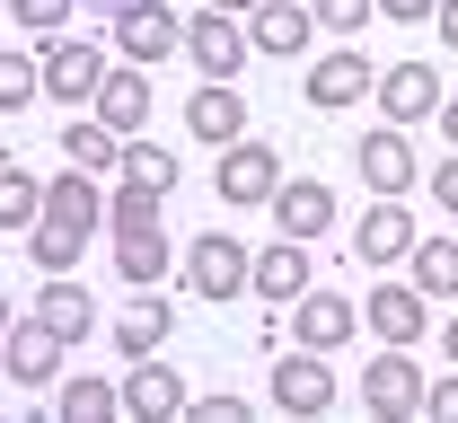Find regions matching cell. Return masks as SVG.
<instances>
[{"mask_svg": "<svg viewBox=\"0 0 458 423\" xmlns=\"http://www.w3.org/2000/svg\"><path fill=\"white\" fill-rule=\"evenodd\" d=\"M247 274H256V256L229 239V230H203V239L185 247V292H194V300H238Z\"/></svg>", "mask_w": 458, "mask_h": 423, "instance_id": "obj_1", "label": "cell"}, {"mask_svg": "<svg viewBox=\"0 0 458 423\" xmlns=\"http://www.w3.org/2000/svg\"><path fill=\"white\" fill-rule=\"evenodd\" d=\"M423 397H432V379L414 370V353H405V344H388L379 362L361 370V406H370V415H388V423L423 415Z\"/></svg>", "mask_w": 458, "mask_h": 423, "instance_id": "obj_2", "label": "cell"}, {"mask_svg": "<svg viewBox=\"0 0 458 423\" xmlns=\"http://www.w3.org/2000/svg\"><path fill=\"white\" fill-rule=\"evenodd\" d=\"M114 45H123V62H168V54H185V18L168 0H123L114 9Z\"/></svg>", "mask_w": 458, "mask_h": 423, "instance_id": "obj_3", "label": "cell"}, {"mask_svg": "<svg viewBox=\"0 0 458 423\" xmlns=\"http://www.w3.org/2000/svg\"><path fill=\"white\" fill-rule=\"evenodd\" d=\"M185 54H194L203 80H238L256 45H247V27H238L229 9H194V18H185Z\"/></svg>", "mask_w": 458, "mask_h": 423, "instance_id": "obj_4", "label": "cell"}, {"mask_svg": "<svg viewBox=\"0 0 458 423\" xmlns=\"http://www.w3.org/2000/svg\"><path fill=\"white\" fill-rule=\"evenodd\" d=\"M274 406H283V415H327V406H335V362H327L318 344L283 353V362H274Z\"/></svg>", "mask_w": 458, "mask_h": 423, "instance_id": "obj_5", "label": "cell"}, {"mask_svg": "<svg viewBox=\"0 0 458 423\" xmlns=\"http://www.w3.org/2000/svg\"><path fill=\"white\" fill-rule=\"evenodd\" d=\"M36 62H45V89H54L62 106H98V80L114 71V62L98 54V45H80V36H54Z\"/></svg>", "mask_w": 458, "mask_h": 423, "instance_id": "obj_6", "label": "cell"}, {"mask_svg": "<svg viewBox=\"0 0 458 423\" xmlns=\"http://www.w3.org/2000/svg\"><path fill=\"white\" fill-rule=\"evenodd\" d=\"M370 97H379V115H388V123L414 132L423 115H441V71H432V62H388Z\"/></svg>", "mask_w": 458, "mask_h": 423, "instance_id": "obj_7", "label": "cell"}, {"mask_svg": "<svg viewBox=\"0 0 458 423\" xmlns=\"http://www.w3.org/2000/svg\"><path fill=\"white\" fill-rule=\"evenodd\" d=\"M283 194V159H274V141H229L221 150V203H274Z\"/></svg>", "mask_w": 458, "mask_h": 423, "instance_id": "obj_8", "label": "cell"}, {"mask_svg": "<svg viewBox=\"0 0 458 423\" xmlns=\"http://www.w3.org/2000/svg\"><path fill=\"white\" fill-rule=\"evenodd\" d=\"M0 344H9V353H0V370H9L18 388H54V362H62V353H71V344H62L54 326L36 317V309H27V317H18V326H9Z\"/></svg>", "mask_w": 458, "mask_h": 423, "instance_id": "obj_9", "label": "cell"}, {"mask_svg": "<svg viewBox=\"0 0 458 423\" xmlns=\"http://www.w3.org/2000/svg\"><path fill=\"white\" fill-rule=\"evenodd\" d=\"M352 326H361V309L344 300V292H300L291 300V344H318V353H335V344H352Z\"/></svg>", "mask_w": 458, "mask_h": 423, "instance_id": "obj_10", "label": "cell"}, {"mask_svg": "<svg viewBox=\"0 0 458 423\" xmlns=\"http://www.w3.org/2000/svg\"><path fill=\"white\" fill-rule=\"evenodd\" d=\"M309 36H318L309 0H256V9H247V45H256V54H274V62L309 54Z\"/></svg>", "mask_w": 458, "mask_h": 423, "instance_id": "obj_11", "label": "cell"}, {"mask_svg": "<svg viewBox=\"0 0 458 423\" xmlns=\"http://www.w3.org/2000/svg\"><path fill=\"white\" fill-rule=\"evenodd\" d=\"M352 247H361V265H405V256H414V212H405V194H379V203L361 212Z\"/></svg>", "mask_w": 458, "mask_h": 423, "instance_id": "obj_12", "label": "cell"}, {"mask_svg": "<svg viewBox=\"0 0 458 423\" xmlns=\"http://www.w3.org/2000/svg\"><path fill=\"white\" fill-rule=\"evenodd\" d=\"M89 115L106 123V132H123V141H132V132L150 123V71H141V62L106 71V80H98V106H89Z\"/></svg>", "mask_w": 458, "mask_h": 423, "instance_id": "obj_13", "label": "cell"}, {"mask_svg": "<svg viewBox=\"0 0 458 423\" xmlns=\"http://www.w3.org/2000/svg\"><path fill=\"white\" fill-rule=\"evenodd\" d=\"M414 141H405V123H388V132H361V185L370 194H414Z\"/></svg>", "mask_w": 458, "mask_h": 423, "instance_id": "obj_14", "label": "cell"}, {"mask_svg": "<svg viewBox=\"0 0 458 423\" xmlns=\"http://www.w3.org/2000/svg\"><path fill=\"white\" fill-rule=\"evenodd\" d=\"M423 317H432V309H423L414 283H379V292L361 300V326H370L379 344H423Z\"/></svg>", "mask_w": 458, "mask_h": 423, "instance_id": "obj_15", "label": "cell"}, {"mask_svg": "<svg viewBox=\"0 0 458 423\" xmlns=\"http://www.w3.org/2000/svg\"><path fill=\"white\" fill-rule=\"evenodd\" d=\"M185 132H194V141H212V150H229V141L247 132V97H238L229 80H203V89L185 97Z\"/></svg>", "mask_w": 458, "mask_h": 423, "instance_id": "obj_16", "label": "cell"}, {"mask_svg": "<svg viewBox=\"0 0 458 423\" xmlns=\"http://www.w3.org/2000/svg\"><path fill=\"white\" fill-rule=\"evenodd\" d=\"M379 89V71L361 54H327V62H309V106H327V115H344V106H361Z\"/></svg>", "mask_w": 458, "mask_h": 423, "instance_id": "obj_17", "label": "cell"}, {"mask_svg": "<svg viewBox=\"0 0 458 423\" xmlns=\"http://www.w3.org/2000/svg\"><path fill=\"white\" fill-rule=\"evenodd\" d=\"M274 230L283 239H327L335 230V194L318 177H283V194H274Z\"/></svg>", "mask_w": 458, "mask_h": 423, "instance_id": "obj_18", "label": "cell"}, {"mask_svg": "<svg viewBox=\"0 0 458 423\" xmlns=\"http://www.w3.org/2000/svg\"><path fill=\"white\" fill-rule=\"evenodd\" d=\"M168 326H176V309L159 300V292H132V300H123V317H114V344H123V362H150V353L168 344Z\"/></svg>", "mask_w": 458, "mask_h": 423, "instance_id": "obj_19", "label": "cell"}, {"mask_svg": "<svg viewBox=\"0 0 458 423\" xmlns=\"http://www.w3.org/2000/svg\"><path fill=\"white\" fill-rule=\"evenodd\" d=\"M123 415H141V423L185 415V379H176L168 362H132V379H123Z\"/></svg>", "mask_w": 458, "mask_h": 423, "instance_id": "obj_20", "label": "cell"}, {"mask_svg": "<svg viewBox=\"0 0 458 423\" xmlns=\"http://www.w3.org/2000/svg\"><path fill=\"white\" fill-rule=\"evenodd\" d=\"M36 317L54 326L62 344H89V326H98V300H89L71 274H45V292H36Z\"/></svg>", "mask_w": 458, "mask_h": 423, "instance_id": "obj_21", "label": "cell"}, {"mask_svg": "<svg viewBox=\"0 0 458 423\" xmlns=\"http://www.w3.org/2000/svg\"><path fill=\"white\" fill-rule=\"evenodd\" d=\"M45 221H71V230H98L106 221V194H98V168H62L45 185Z\"/></svg>", "mask_w": 458, "mask_h": 423, "instance_id": "obj_22", "label": "cell"}, {"mask_svg": "<svg viewBox=\"0 0 458 423\" xmlns=\"http://www.w3.org/2000/svg\"><path fill=\"white\" fill-rule=\"evenodd\" d=\"M247 292H265V300H300V292H309V239H274L265 256H256Z\"/></svg>", "mask_w": 458, "mask_h": 423, "instance_id": "obj_23", "label": "cell"}, {"mask_svg": "<svg viewBox=\"0 0 458 423\" xmlns=\"http://www.w3.org/2000/svg\"><path fill=\"white\" fill-rule=\"evenodd\" d=\"M168 230H123V239H114V274H123V283H132V292H150V283H168Z\"/></svg>", "mask_w": 458, "mask_h": 423, "instance_id": "obj_24", "label": "cell"}, {"mask_svg": "<svg viewBox=\"0 0 458 423\" xmlns=\"http://www.w3.org/2000/svg\"><path fill=\"white\" fill-rule=\"evenodd\" d=\"M36 212H45V185L27 159H0V230H36Z\"/></svg>", "mask_w": 458, "mask_h": 423, "instance_id": "obj_25", "label": "cell"}, {"mask_svg": "<svg viewBox=\"0 0 458 423\" xmlns=\"http://www.w3.org/2000/svg\"><path fill=\"white\" fill-rule=\"evenodd\" d=\"M62 159H71V168H98V177H106V168H123V132H106L98 115H80L71 132H62Z\"/></svg>", "mask_w": 458, "mask_h": 423, "instance_id": "obj_26", "label": "cell"}, {"mask_svg": "<svg viewBox=\"0 0 458 423\" xmlns=\"http://www.w3.org/2000/svg\"><path fill=\"white\" fill-rule=\"evenodd\" d=\"M414 292L423 300H458V239H414Z\"/></svg>", "mask_w": 458, "mask_h": 423, "instance_id": "obj_27", "label": "cell"}, {"mask_svg": "<svg viewBox=\"0 0 458 423\" xmlns=\"http://www.w3.org/2000/svg\"><path fill=\"white\" fill-rule=\"evenodd\" d=\"M80 247H89V230H71V221H45V212H36V230H27L36 274H71V265H80Z\"/></svg>", "mask_w": 458, "mask_h": 423, "instance_id": "obj_28", "label": "cell"}, {"mask_svg": "<svg viewBox=\"0 0 458 423\" xmlns=\"http://www.w3.org/2000/svg\"><path fill=\"white\" fill-rule=\"evenodd\" d=\"M62 423H106V415H123V388H106V379H62Z\"/></svg>", "mask_w": 458, "mask_h": 423, "instance_id": "obj_29", "label": "cell"}, {"mask_svg": "<svg viewBox=\"0 0 458 423\" xmlns=\"http://www.w3.org/2000/svg\"><path fill=\"white\" fill-rule=\"evenodd\" d=\"M123 185L168 194V185H176V150H159V141H123Z\"/></svg>", "mask_w": 458, "mask_h": 423, "instance_id": "obj_30", "label": "cell"}, {"mask_svg": "<svg viewBox=\"0 0 458 423\" xmlns=\"http://www.w3.org/2000/svg\"><path fill=\"white\" fill-rule=\"evenodd\" d=\"M36 89H45V62L36 54H0V115H27Z\"/></svg>", "mask_w": 458, "mask_h": 423, "instance_id": "obj_31", "label": "cell"}, {"mask_svg": "<svg viewBox=\"0 0 458 423\" xmlns=\"http://www.w3.org/2000/svg\"><path fill=\"white\" fill-rule=\"evenodd\" d=\"M159 203L168 194H141V185H114L106 194V230L123 239V230H159Z\"/></svg>", "mask_w": 458, "mask_h": 423, "instance_id": "obj_32", "label": "cell"}, {"mask_svg": "<svg viewBox=\"0 0 458 423\" xmlns=\"http://www.w3.org/2000/svg\"><path fill=\"white\" fill-rule=\"evenodd\" d=\"M309 18H318L327 36H361V27L379 18V0H309Z\"/></svg>", "mask_w": 458, "mask_h": 423, "instance_id": "obj_33", "label": "cell"}, {"mask_svg": "<svg viewBox=\"0 0 458 423\" xmlns=\"http://www.w3.org/2000/svg\"><path fill=\"white\" fill-rule=\"evenodd\" d=\"M18 9V27H36V36H54L62 18H71V0H9Z\"/></svg>", "mask_w": 458, "mask_h": 423, "instance_id": "obj_34", "label": "cell"}, {"mask_svg": "<svg viewBox=\"0 0 458 423\" xmlns=\"http://www.w3.org/2000/svg\"><path fill=\"white\" fill-rule=\"evenodd\" d=\"M423 415H432V423H458V370H450V379H432V397H423Z\"/></svg>", "mask_w": 458, "mask_h": 423, "instance_id": "obj_35", "label": "cell"}, {"mask_svg": "<svg viewBox=\"0 0 458 423\" xmlns=\"http://www.w3.org/2000/svg\"><path fill=\"white\" fill-rule=\"evenodd\" d=\"M194 423H247V406H238V397H203V406H194Z\"/></svg>", "mask_w": 458, "mask_h": 423, "instance_id": "obj_36", "label": "cell"}, {"mask_svg": "<svg viewBox=\"0 0 458 423\" xmlns=\"http://www.w3.org/2000/svg\"><path fill=\"white\" fill-rule=\"evenodd\" d=\"M432 203H441V212H458V159H441V168H432Z\"/></svg>", "mask_w": 458, "mask_h": 423, "instance_id": "obj_37", "label": "cell"}, {"mask_svg": "<svg viewBox=\"0 0 458 423\" xmlns=\"http://www.w3.org/2000/svg\"><path fill=\"white\" fill-rule=\"evenodd\" d=\"M432 27H441V45L458 54V0H441V9H432Z\"/></svg>", "mask_w": 458, "mask_h": 423, "instance_id": "obj_38", "label": "cell"}, {"mask_svg": "<svg viewBox=\"0 0 458 423\" xmlns=\"http://www.w3.org/2000/svg\"><path fill=\"white\" fill-rule=\"evenodd\" d=\"M379 9H388V18H432L441 0H379Z\"/></svg>", "mask_w": 458, "mask_h": 423, "instance_id": "obj_39", "label": "cell"}, {"mask_svg": "<svg viewBox=\"0 0 458 423\" xmlns=\"http://www.w3.org/2000/svg\"><path fill=\"white\" fill-rule=\"evenodd\" d=\"M432 123L450 132V150H458V97H441V115H432Z\"/></svg>", "mask_w": 458, "mask_h": 423, "instance_id": "obj_40", "label": "cell"}, {"mask_svg": "<svg viewBox=\"0 0 458 423\" xmlns=\"http://www.w3.org/2000/svg\"><path fill=\"white\" fill-rule=\"evenodd\" d=\"M203 9H229V18H238V9H256V0H203Z\"/></svg>", "mask_w": 458, "mask_h": 423, "instance_id": "obj_41", "label": "cell"}, {"mask_svg": "<svg viewBox=\"0 0 458 423\" xmlns=\"http://www.w3.org/2000/svg\"><path fill=\"white\" fill-rule=\"evenodd\" d=\"M9 326H18V309H9V300H0V335H9Z\"/></svg>", "mask_w": 458, "mask_h": 423, "instance_id": "obj_42", "label": "cell"}, {"mask_svg": "<svg viewBox=\"0 0 458 423\" xmlns=\"http://www.w3.org/2000/svg\"><path fill=\"white\" fill-rule=\"evenodd\" d=\"M441 344H450V362H458V317H450V335H441Z\"/></svg>", "mask_w": 458, "mask_h": 423, "instance_id": "obj_43", "label": "cell"}, {"mask_svg": "<svg viewBox=\"0 0 458 423\" xmlns=\"http://www.w3.org/2000/svg\"><path fill=\"white\" fill-rule=\"evenodd\" d=\"M114 9H123V0H114Z\"/></svg>", "mask_w": 458, "mask_h": 423, "instance_id": "obj_44", "label": "cell"}]
</instances>
